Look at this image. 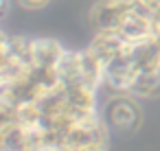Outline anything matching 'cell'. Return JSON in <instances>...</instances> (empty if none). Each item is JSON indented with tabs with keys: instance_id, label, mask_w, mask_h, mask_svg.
Here are the masks:
<instances>
[{
	"instance_id": "cell-4",
	"label": "cell",
	"mask_w": 160,
	"mask_h": 151,
	"mask_svg": "<svg viewBox=\"0 0 160 151\" xmlns=\"http://www.w3.org/2000/svg\"><path fill=\"white\" fill-rule=\"evenodd\" d=\"M160 92V70H151V72H138L132 88H129V94L132 96H140V99H149V96H156Z\"/></svg>"
},
{
	"instance_id": "cell-1",
	"label": "cell",
	"mask_w": 160,
	"mask_h": 151,
	"mask_svg": "<svg viewBox=\"0 0 160 151\" xmlns=\"http://www.w3.org/2000/svg\"><path fill=\"white\" fill-rule=\"evenodd\" d=\"M105 120L116 131H136L140 127V110L129 96H114L105 107Z\"/></svg>"
},
{
	"instance_id": "cell-7",
	"label": "cell",
	"mask_w": 160,
	"mask_h": 151,
	"mask_svg": "<svg viewBox=\"0 0 160 151\" xmlns=\"http://www.w3.org/2000/svg\"><path fill=\"white\" fill-rule=\"evenodd\" d=\"M158 2H160V0H158Z\"/></svg>"
},
{
	"instance_id": "cell-6",
	"label": "cell",
	"mask_w": 160,
	"mask_h": 151,
	"mask_svg": "<svg viewBox=\"0 0 160 151\" xmlns=\"http://www.w3.org/2000/svg\"><path fill=\"white\" fill-rule=\"evenodd\" d=\"M156 40H158V44H160V33H158V35H156Z\"/></svg>"
},
{
	"instance_id": "cell-5",
	"label": "cell",
	"mask_w": 160,
	"mask_h": 151,
	"mask_svg": "<svg viewBox=\"0 0 160 151\" xmlns=\"http://www.w3.org/2000/svg\"><path fill=\"white\" fill-rule=\"evenodd\" d=\"M18 2H20V7H24L29 11H35V9H44L51 0H18Z\"/></svg>"
},
{
	"instance_id": "cell-3",
	"label": "cell",
	"mask_w": 160,
	"mask_h": 151,
	"mask_svg": "<svg viewBox=\"0 0 160 151\" xmlns=\"http://www.w3.org/2000/svg\"><path fill=\"white\" fill-rule=\"evenodd\" d=\"M68 48H64L57 40L44 37V40H35L33 46V55H35V64L40 66H57L62 61V57L66 55Z\"/></svg>"
},
{
	"instance_id": "cell-2",
	"label": "cell",
	"mask_w": 160,
	"mask_h": 151,
	"mask_svg": "<svg viewBox=\"0 0 160 151\" xmlns=\"http://www.w3.org/2000/svg\"><path fill=\"white\" fill-rule=\"evenodd\" d=\"M129 7H132V0H99L90 13L94 31L118 29L129 16Z\"/></svg>"
}]
</instances>
